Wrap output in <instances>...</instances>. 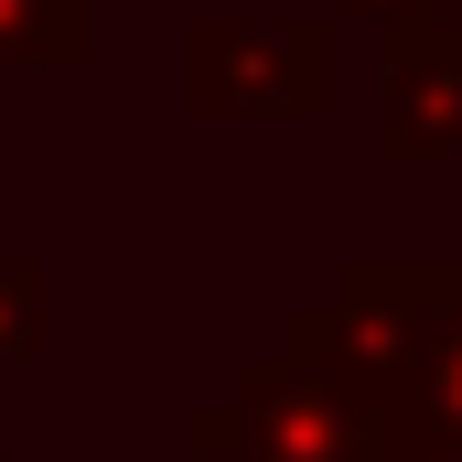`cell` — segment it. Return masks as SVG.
Masks as SVG:
<instances>
[{
  "instance_id": "obj_1",
  "label": "cell",
  "mask_w": 462,
  "mask_h": 462,
  "mask_svg": "<svg viewBox=\"0 0 462 462\" xmlns=\"http://www.w3.org/2000/svg\"><path fill=\"white\" fill-rule=\"evenodd\" d=\"M280 345L365 398L376 462H462V258H345Z\"/></svg>"
},
{
  "instance_id": "obj_2",
  "label": "cell",
  "mask_w": 462,
  "mask_h": 462,
  "mask_svg": "<svg viewBox=\"0 0 462 462\" xmlns=\"http://www.w3.org/2000/svg\"><path fill=\"white\" fill-rule=\"evenodd\" d=\"M345 97V11H194L183 108L194 118H334Z\"/></svg>"
},
{
  "instance_id": "obj_3",
  "label": "cell",
  "mask_w": 462,
  "mask_h": 462,
  "mask_svg": "<svg viewBox=\"0 0 462 462\" xmlns=\"http://www.w3.org/2000/svg\"><path fill=\"white\" fill-rule=\"evenodd\" d=\"M183 452L194 462H376V420L365 398L334 387L312 355H247L226 398L183 409Z\"/></svg>"
},
{
  "instance_id": "obj_4",
  "label": "cell",
  "mask_w": 462,
  "mask_h": 462,
  "mask_svg": "<svg viewBox=\"0 0 462 462\" xmlns=\"http://www.w3.org/2000/svg\"><path fill=\"white\" fill-rule=\"evenodd\" d=\"M376 151L398 172L462 162V11L387 32V54H376Z\"/></svg>"
},
{
  "instance_id": "obj_5",
  "label": "cell",
  "mask_w": 462,
  "mask_h": 462,
  "mask_svg": "<svg viewBox=\"0 0 462 462\" xmlns=\"http://www.w3.org/2000/svg\"><path fill=\"white\" fill-rule=\"evenodd\" d=\"M0 65L11 76H87L97 65V0H0Z\"/></svg>"
},
{
  "instance_id": "obj_6",
  "label": "cell",
  "mask_w": 462,
  "mask_h": 462,
  "mask_svg": "<svg viewBox=\"0 0 462 462\" xmlns=\"http://www.w3.org/2000/svg\"><path fill=\"white\" fill-rule=\"evenodd\" d=\"M43 345H54V269L0 258V365H32Z\"/></svg>"
},
{
  "instance_id": "obj_7",
  "label": "cell",
  "mask_w": 462,
  "mask_h": 462,
  "mask_svg": "<svg viewBox=\"0 0 462 462\" xmlns=\"http://www.w3.org/2000/svg\"><path fill=\"white\" fill-rule=\"evenodd\" d=\"M345 22H365V32H398V22H430V11H462V0H334Z\"/></svg>"
},
{
  "instance_id": "obj_8",
  "label": "cell",
  "mask_w": 462,
  "mask_h": 462,
  "mask_svg": "<svg viewBox=\"0 0 462 462\" xmlns=\"http://www.w3.org/2000/svg\"><path fill=\"white\" fill-rule=\"evenodd\" d=\"M0 462H32V452H0Z\"/></svg>"
}]
</instances>
